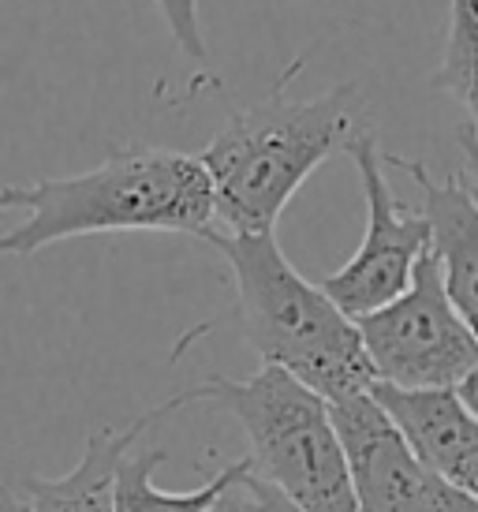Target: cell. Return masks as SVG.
Listing matches in <instances>:
<instances>
[{"label":"cell","instance_id":"cell-1","mask_svg":"<svg viewBox=\"0 0 478 512\" xmlns=\"http://www.w3.org/2000/svg\"><path fill=\"white\" fill-rule=\"evenodd\" d=\"M296 60L266 98L228 116V124L198 154L213 191V221L228 232H273L310 172L344 154L352 135L366 128L363 94L340 83L318 98H288Z\"/></svg>","mask_w":478,"mask_h":512},{"label":"cell","instance_id":"cell-2","mask_svg":"<svg viewBox=\"0 0 478 512\" xmlns=\"http://www.w3.org/2000/svg\"><path fill=\"white\" fill-rule=\"evenodd\" d=\"M23 225L0 232V255L30 258L60 240L94 232H183L213 228V191L198 157L180 150H120L98 169L0 187V214Z\"/></svg>","mask_w":478,"mask_h":512},{"label":"cell","instance_id":"cell-3","mask_svg":"<svg viewBox=\"0 0 478 512\" xmlns=\"http://www.w3.org/2000/svg\"><path fill=\"white\" fill-rule=\"evenodd\" d=\"M202 240L225 255L239 292L243 337L262 363L288 370L325 400L355 397L374 385L355 322L284 258L273 232L206 228Z\"/></svg>","mask_w":478,"mask_h":512},{"label":"cell","instance_id":"cell-4","mask_svg":"<svg viewBox=\"0 0 478 512\" xmlns=\"http://www.w3.org/2000/svg\"><path fill=\"white\" fill-rule=\"evenodd\" d=\"M217 404L236 419L251 441V475L303 512H352V483L340 453L337 430L329 423V400L296 382L288 370L262 367L251 378L232 382L210 374L195 389L169 400L172 412L187 404Z\"/></svg>","mask_w":478,"mask_h":512},{"label":"cell","instance_id":"cell-5","mask_svg":"<svg viewBox=\"0 0 478 512\" xmlns=\"http://www.w3.org/2000/svg\"><path fill=\"white\" fill-rule=\"evenodd\" d=\"M374 382L400 389H434L456 385L478 370L475 326L452 307L437 258L415 262L411 285L385 307L352 318Z\"/></svg>","mask_w":478,"mask_h":512},{"label":"cell","instance_id":"cell-6","mask_svg":"<svg viewBox=\"0 0 478 512\" xmlns=\"http://www.w3.org/2000/svg\"><path fill=\"white\" fill-rule=\"evenodd\" d=\"M344 154L355 161L359 180H363L366 236L359 243V251L337 273L322 277L318 288L348 318H359V314L385 307L389 299H396L411 285L415 262L430 251V232H426L419 210L404 206L393 195L374 131L363 128L359 135H352Z\"/></svg>","mask_w":478,"mask_h":512},{"label":"cell","instance_id":"cell-7","mask_svg":"<svg viewBox=\"0 0 478 512\" xmlns=\"http://www.w3.org/2000/svg\"><path fill=\"white\" fill-rule=\"evenodd\" d=\"M329 423L337 430L340 453L352 483V512H422L426 471L366 393L329 400Z\"/></svg>","mask_w":478,"mask_h":512},{"label":"cell","instance_id":"cell-8","mask_svg":"<svg viewBox=\"0 0 478 512\" xmlns=\"http://www.w3.org/2000/svg\"><path fill=\"white\" fill-rule=\"evenodd\" d=\"M460 143L467 150V169L452 172L445 184H437L422 161L381 154L385 165L404 169L411 184L422 191L419 217L430 232V255L441 266V281L449 292L452 307L464 314V322L478 326V202H475V120H464Z\"/></svg>","mask_w":478,"mask_h":512},{"label":"cell","instance_id":"cell-9","mask_svg":"<svg viewBox=\"0 0 478 512\" xmlns=\"http://www.w3.org/2000/svg\"><path fill=\"white\" fill-rule=\"evenodd\" d=\"M366 397L378 404L393 423L400 441L408 445L415 464L434 479L478 490V415L456 397L452 385L434 389H400L389 382H374Z\"/></svg>","mask_w":478,"mask_h":512},{"label":"cell","instance_id":"cell-10","mask_svg":"<svg viewBox=\"0 0 478 512\" xmlns=\"http://www.w3.org/2000/svg\"><path fill=\"white\" fill-rule=\"evenodd\" d=\"M172 412V404H157L146 415H139L135 423H127L124 430H94L86 438V449L79 456V464L60 475V479H42L34 475L27 479V505L30 512H116L113 490H116V468L142 434L161 423Z\"/></svg>","mask_w":478,"mask_h":512},{"label":"cell","instance_id":"cell-11","mask_svg":"<svg viewBox=\"0 0 478 512\" xmlns=\"http://www.w3.org/2000/svg\"><path fill=\"white\" fill-rule=\"evenodd\" d=\"M161 460H165V449H131L120 460L113 490L116 512H202L247 464V456H243L236 464L221 468L217 475H210L195 490H161L154 483V471Z\"/></svg>","mask_w":478,"mask_h":512},{"label":"cell","instance_id":"cell-12","mask_svg":"<svg viewBox=\"0 0 478 512\" xmlns=\"http://www.w3.org/2000/svg\"><path fill=\"white\" fill-rule=\"evenodd\" d=\"M434 90L464 105L467 120H475V86H478V12L475 0H449V34L445 53L434 72Z\"/></svg>","mask_w":478,"mask_h":512},{"label":"cell","instance_id":"cell-13","mask_svg":"<svg viewBox=\"0 0 478 512\" xmlns=\"http://www.w3.org/2000/svg\"><path fill=\"white\" fill-rule=\"evenodd\" d=\"M165 23H169V34L176 49L183 57H191L195 64H206L210 53H206V38H202V23H198V0H154Z\"/></svg>","mask_w":478,"mask_h":512},{"label":"cell","instance_id":"cell-14","mask_svg":"<svg viewBox=\"0 0 478 512\" xmlns=\"http://www.w3.org/2000/svg\"><path fill=\"white\" fill-rule=\"evenodd\" d=\"M422 512H478V498L471 490H460V486L430 475L426 479V505H422Z\"/></svg>","mask_w":478,"mask_h":512},{"label":"cell","instance_id":"cell-15","mask_svg":"<svg viewBox=\"0 0 478 512\" xmlns=\"http://www.w3.org/2000/svg\"><path fill=\"white\" fill-rule=\"evenodd\" d=\"M247 471H251V460L243 464V471H239L236 479H232V483H228L202 512H262L258 509V498H254L251 483H247Z\"/></svg>","mask_w":478,"mask_h":512},{"label":"cell","instance_id":"cell-16","mask_svg":"<svg viewBox=\"0 0 478 512\" xmlns=\"http://www.w3.org/2000/svg\"><path fill=\"white\" fill-rule=\"evenodd\" d=\"M247 483H251L254 498H258V509L262 512H303L299 505H292V501L284 498V494H277L269 483H262L258 475H251V471H247Z\"/></svg>","mask_w":478,"mask_h":512},{"label":"cell","instance_id":"cell-17","mask_svg":"<svg viewBox=\"0 0 478 512\" xmlns=\"http://www.w3.org/2000/svg\"><path fill=\"white\" fill-rule=\"evenodd\" d=\"M0 512H30V505H27V498H19V494H0Z\"/></svg>","mask_w":478,"mask_h":512}]
</instances>
